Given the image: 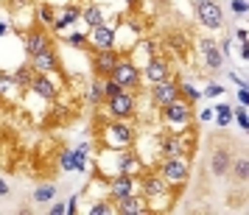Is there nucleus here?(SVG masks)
<instances>
[{"mask_svg":"<svg viewBox=\"0 0 249 215\" xmlns=\"http://www.w3.org/2000/svg\"><path fill=\"white\" fill-rule=\"evenodd\" d=\"M196 17H199V23L207 25V28H221L224 23V12H221V6L213 3V0H204L196 6Z\"/></svg>","mask_w":249,"mask_h":215,"instance_id":"1","label":"nucleus"},{"mask_svg":"<svg viewBox=\"0 0 249 215\" xmlns=\"http://www.w3.org/2000/svg\"><path fill=\"white\" fill-rule=\"evenodd\" d=\"M162 179L168 182V184H182V182L188 179V162H185V157H168L165 159V165H162Z\"/></svg>","mask_w":249,"mask_h":215,"instance_id":"2","label":"nucleus"},{"mask_svg":"<svg viewBox=\"0 0 249 215\" xmlns=\"http://www.w3.org/2000/svg\"><path fill=\"white\" fill-rule=\"evenodd\" d=\"M112 79L118 81L124 90H129V87H137V84H140V73H137V65H132V62L121 59V62L115 65V70H112Z\"/></svg>","mask_w":249,"mask_h":215,"instance_id":"3","label":"nucleus"},{"mask_svg":"<svg viewBox=\"0 0 249 215\" xmlns=\"http://www.w3.org/2000/svg\"><path fill=\"white\" fill-rule=\"evenodd\" d=\"M162 117L168 120L171 126H188V120H191V106H188V101H171L168 106H165V112H162Z\"/></svg>","mask_w":249,"mask_h":215,"instance_id":"4","label":"nucleus"},{"mask_svg":"<svg viewBox=\"0 0 249 215\" xmlns=\"http://www.w3.org/2000/svg\"><path fill=\"white\" fill-rule=\"evenodd\" d=\"M104 140H107V146L109 148H126L132 143V132L121 123H112L107 126V132H104Z\"/></svg>","mask_w":249,"mask_h":215,"instance_id":"5","label":"nucleus"},{"mask_svg":"<svg viewBox=\"0 0 249 215\" xmlns=\"http://www.w3.org/2000/svg\"><path fill=\"white\" fill-rule=\"evenodd\" d=\"M151 95H154V101H157L160 106H168L171 101H177V98H179V84H174V81H168V79L157 81Z\"/></svg>","mask_w":249,"mask_h":215,"instance_id":"6","label":"nucleus"},{"mask_svg":"<svg viewBox=\"0 0 249 215\" xmlns=\"http://www.w3.org/2000/svg\"><path fill=\"white\" fill-rule=\"evenodd\" d=\"M90 42L98 48V50H112L115 48V31L109 25H95V28H90Z\"/></svg>","mask_w":249,"mask_h":215,"instance_id":"7","label":"nucleus"},{"mask_svg":"<svg viewBox=\"0 0 249 215\" xmlns=\"http://www.w3.org/2000/svg\"><path fill=\"white\" fill-rule=\"evenodd\" d=\"M109 101V112L118 115V117H126V115L135 112V98L129 95V92H118V95H112V98H107Z\"/></svg>","mask_w":249,"mask_h":215,"instance_id":"8","label":"nucleus"},{"mask_svg":"<svg viewBox=\"0 0 249 215\" xmlns=\"http://www.w3.org/2000/svg\"><path fill=\"white\" fill-rule=\"evenodd\" d=\"M118 213L140 215V213H148V204H146V198H140V196H135V193H129V196H124V198H118Z\"/></svg>","mask_w":249,"mask_h":215,"instance_id":"9","label":"nucleus"},{"mask_svg":"<svg viewBox=\"0 0 249 215\" xmlns=\"http://www.w3.org/2000/svg\"><path fill=\"white\" fill-rule=\"evenodd\" d=\"M109 193H112L115 201H118V198H124V196H129V193H135V179H132V176H126V173H118V176L109 179Z\"/></svg>","mask_w":249,"mask_h":215,"instance_id":"10","label":"nucleus"},{"mask_svg":"<svg viewBox=\"0 0 249 215\" xmlns=\"http://www.w3.org/2000/svg\"><path fill=\"white\" fill-rule=\"evenodd\" d=\"M34 59V65L31 67L39 73V76H48V73H56L59 70V62H56V56H53V50L48 48V50H42V53H36V56H31Z\"/></svg>","mask_w":249,"mask_h":215,"instance_id":"11","label":"nucleus"},{"mask_svg":"<svg viewBox=\"0 0 249 215\" xmlns=\"http://www.w3.org/2000/svg\"><path fill=\"white\" fill-rule=\"evenodd\" d=\"M146 79L148 81H165L168 79V62L165 59H148V65H146Z\"/></svg>","mask_w":249,"mask_h":215,"instance_id":"12","label":"nucleus"},{"mask_svg":"<svg viewBox=\"0 0 249 215\" xmlns=\"http://www.w3.org/2000/svg\"><path fill=\"white\" fill-rule=\"evenodd\" d=\"M48 36L42 34V31H31V34H25V53H31V56H36V53H42V50H48Z\"/></svg>","mask_w":249,"mask_h":215,"instance_id":"13","label":"nucleus"},{"mask_svg":"<svg viewBox=\"0 0 249 215\" xmlns=\"http://www.w3.org/2000/svg\"><path fill=\"white\" fill-rule=\"evenodd\" d=\"M118 62H121V56L115 53V48H112V50H98V56H95V67H98V73L112 76V70H115Z\"/></svg>","mask_w":249,"mask_h":215,"instance_id":"14","label":"nucleus"},{"mask_svg":"<svg viewBox=\"0 0 249 215\" xmlns=\"http://www.w3.org/2000/svg\"><path fill=\"white\" fill-rule=\"evenodd\" d=\"M143 193H146V198L165 196V193H168V182L160 179V176H146V179H143Z\"/></svg>","mask_w":249,"mask_h":215,"instance_id":"15","label":"nucleus"},{"mask_svg":"<svg viewBox=\"0 0 249 215\" xmlns=\"http://www.w3.org/2000/svg\"><path fill=\"white\" fill-rule=\"evenodd\" d=\"M31 90H34L39 98H45V101L56 98V87H53V81H48V76H36V79L31 81Z\"/></svg>","mask_w":249,"mask_h":215,"instance_id":"16","label":"nucleus"},{"mask_svg":"<svg viewBox=\"0 0 249 215\" xmlns=\"http://www.w3.org/2000/svg\"><path fill=\"white\" fill-rule=\"evenodd\" d=\"M202 45V53H204V59H207V67H221V50H215V42L213 39H202L199 42Z\"/></svg>","mask_w":249,"mask_h":215,"instance_id":"17","label":"nucleus"},{"mask_svg":"<svg viewBox=\"0 0 249 215\" xmlns=\"http://www.w3.org/2000/svg\"><path fill=\"white\" fill-rule=\"evenodd\" d=\"M227 170H230V154H227L224 148H218L213 154V173L215 176H224Z\"/></svg>","mask_w":249,"mask_h":215,"instance_id":"18","label":"nucleus"},{"mask_svg":"<svg viewBox=\"0 0 249 215\" xmlns=\"http://www.w3.org/2000/svg\"><path fill=\"white\" fill-rule=\"evenodd\" d=\"M140 170H143L140 159L132 157V154H121V173H126V176H135V173H140Z\"/></svg>","mask_w":249,"mask_h":215,"instance_id":"19","label":"nucleus"},{"mask_svg":"<svg viewBox=\"0 0 249 215\" xmlns=\"http://www.w3.org/2000/svg\"><path fill=\"white\" fill-rule=\"evenodd\" d=\"M84 23L90 25V28H95V25H104V14L98 6H90L87 12H84Z\"/></svg>","mask_w":249,"mask_h":215,"instance_id":"20","label":"nucleus"},{"mask_svg":"<svg viewBox=\"0 0 249 215\" xmlns=\"http://www.w3.org/2000/svg\"><path fill=\"white\" fill-rule=\"evenodd\" d=\"M76 17H79V12H76V9H65V14H62L59 20H53V28H56V31L68 28L70 23H76Z\"/></svg>","mask_w":249,"mask_h":215,"instance_id":"21","label":"nucleus"},{"mask_svg":"<svg viewBox=\"0 0 249 215\" xmlns=\"http://www.w3.org/2000/svg\"><path fill=\"white\" fill-rule=\"evenodd\" d=\"M53 193H56L53 184H39L36 193H34V198H36V201H51V198H53Z\"/></svg>","mask_w":249,"mask_h":215,"instance_id":"22","label":"nucleus"},{"mask_svg":"<svg viewBox=\"0 0 249 215\" xmlns=\"http://www.w3.org/2000/svg\"><path fill=\"white\" fill-rule=\"evenodd\" d=\"M247 176H249V159H247V157H241V159L235 162V179H238V182H244Z\"/></svg>","mask_w":249,"mask_h":215,"instance_id":"23","label":"nucleus"},{"mask_svg":"<svg viewBox=\"0 0 249 215\" xmlns=\"http://www.w3.org/2000/svg\"><path fill=\"white\" fill-rule=\"evenodd\" d=\"M213 112H218V117H215V120H218V126H227L230 120H232V109H230L227 103H221V106H218V109H213Z\"/></svg>","mask_w":249,"mask_h":215,"instance_id":"24","label":"nucleus"},{"mask_svg":"<svg viewBox=\"0 0 249 215\" xmlns=\"http://www.w3.org/2000/svg\"><path fill=\"white\" fill-rule=\"evenodd\" d=\"M179 92H182V95H185V98H188V101H199V98H202V92H199V90H196V87H191V84H182V87H179Z\"/></svg>","mask_w":249,"mask_h":215,"instance_id":"25","label":"nucleus"},{"mask_svg":"<svg viewBox=\"0 0 249 215\" xmlns=\"http://www.w3.org/2000/svg\"><path fill=\"white\" fill-rule=\"evenodd\" d=\"M118 92H124V87H121L115 79H109L107 84H104V95H107V98H112V95H118Z\"/></svg>","mask_w":249,"mask_h":215,"instance_id":"26","label":"nucleus"},{"mask_svg":"<svg viewBox=\"0 0 249 215\" xmlns=\"http://www.w3.org/2000/svg\"><path fill=\"white\" fill-rule=\"evenodd\" d=\"M109 213H115V207L112 204H92V210H90V215H109Z\"/></svg>","mask_w":249,"mask_h":215,"instance_id":"27","label":"nucleus"},{"mask_svg":"<svg viewBox=\"0 0 249 215\" xmlns=\"http://www.w3.org/2000/svg\"><path fill=\"white\" fill-rule=\"evenodd\" d=\"M14 81H17V84H31V81H34V76H31V70H28V67H23V70H17Z\"/></svg>","mask_w":249,"mask_h":215,"instance_id":"28","label":"nucleus"},{"mask_svg":"<svg viewBox=\"0 0 249 215\" xmlns=\"http://www.w3.org/2000/svg\"><path fill=\"white\" fill-rule=\"evenodd\" d=\"M39 20L45 25H53V12H51L48 6H39Z\"/></svg>","mask_w":249,"mask_h":215,"instance_id":"29","label":"nucleus"},{"mask_svg":"<svg viewBox=\"0 0 249 215\" xmlns=\"http://www.w3.org/2000/svg\"><path fill=\"white\" fill-rule=\"evenodd\" d=\"M14 84H17L14 79H6V76H0V92H9V90H14Z\"/></svg>","mask_w":249,"mask_h":215,"instance_id":"30","label":"nucleus"},{"mask_svg":"<svg viewBox=\"0 0 249 215\" xmlns=\"http://www.w3.org/2000/svg\"><path fill=\"white\" fill-rule=\"evenodd\" d=\"M90 98H92V103H98L104 98V87H98V84H92V90H90Z\"/></svg>","mask_w":249,"mask_h":215,"instance_id":"31","label":"nucleus"},{"mask_svg":"<svg viewBox=\"0 0 249 215\" xmlns=\"http://www.w3.org/2000/svg\"><path fill=\"white\" fill-rule=\"evenodd\" d=\"M235 117H238V123H241V129H249V117H247V112H244V109H238Z\"/></svg>","mask_w":249,"mask_h":215,"instance_id":"32","label":"nucleus"},{"mask_svg":"<svg viewBox=\"0 0 249 215\" xmlns=\"http://www.w3.org/2000/svg\"><path fill=\"white\" fill-rule=\"evenodd\" d=\"M221 87H218V84H210V87H207V90H204V95H210V98H215V95H221Z\"/></svg>","mask_w":249,"mask_h":215,"instance_id":"33","label":"nucleus"},{"mask_svg":"<svg viewBox=\"0 0 249 215\" xmlns=\"http://www.w3.org/2000/svg\"><path fill=\"white\" fill-rule=\"evenodd\" d=\"M232 9H235L238 14H244V12L249 9V6H247V0H232Z\"/></svg>","mask_w":249,"mask_h":215,"instance_id":"34","label":"nucleus"},{"mask_svg":"<svg viewBox=\"0 0 249 215\" xmlns=\"http://www.w3.org/2000/svg\"><path fill=\"white\" fill-rule=\"evenodd\" d=\"M84 42H87V36L84 34H73L70 36V45H84Z\"/></svg>","mask_w":249,"mask_h":215,"instance_id":"35","label":"nucleus"},{"mask_svg":"<svg viewBox=\"0 0 249 215\" xmlns=\"http://www.w3.org/2000/svg\"><path fill=\"white\" fill-rule=\"evenodd\" d=\"M51 213H53V215H65V213H68V204H53V207H51Z\"/></svg>","mask_w":249,"mask_h":215,"instance_id":"36","label":"nucleus"},{"mask_svg":"<svg viewBox=\"0 0 249 215\" xmlns=\"http://www.w3.org/2000/svg\"><path fill=\"white\" fill-rule=\"evenodd\" d=\"M238 98H241V103H249V92H247V87H241V90H238Z\"/></svg>","mask_w":249,"mask_h":215,"instance_id":"37","label":"nucleus"},{"mask_svg":"<svg viewBox=\"0 0 249 215\" xmlns=\"http://www.w3.org/2000/svg\"><path fill=\"white\" fill-rule=\"evenodd\" d=\"M23 6H28V0H12V9H23Z\"/></svg>","mask_w":249,"mask_h":215,"instance_id":"38","label":"nucleus"},{"mask_svg":"<svg viewBox=\"0 0 249 215\" xmlns=\"http://www.w3.org/2000/svg\"><path fill=\"white\" fill-rule=\"evenodd\" d=\"M238 42H247V39H249V34H247V31H244V28H241V31H238Z\"/></svg>","mask_w":249,"mask_h":215,"instance_id":"39","label":"nucleus"},{"mask_svg":"<svg viewBox=\"0 0 249 215\" xmlns=\"http://www.w3.org/2000/svg\"><path fill=\"white\" fill-rule=\"evenodd\" d=\"M199 117H202V120H210V117H213V109H204V112L199 115Z\"/></svg>","mask_w":249,"mask_h":215,"instance_id":"40","label":"nucleus"},{"mask_svg":"<svg viewBox=\"0 0 249 215\" xmlns=\"http://www.w3.org/2000/svg\"><path fill=\"white\" fill-rule=\"evenodd\" d=\"M6 193H9V184H6V182L0 179V196H6Z\"/></svg>","mask_w":249,"mask_h":215,"instance_id":"41","label":"nucleus"},{"mask_svg":"<svg viewBox=\"0 0 249 215\" xmlns=\"http://www.w3.org/2000/svg\"><path fill=\"white\" fill-rule=\"evenodd\" d=\"M6 31H9V25H6V23H0V36L6 34Z\"/></svg>","mask_w":249,"mask_h":215,"instance_id":"42","label":"nucleus"},{"mask_svg":"<svg viewBox=\"0 0 249 215\" xmlns=\"http://www.w3.org/2000/svg\"><path fill=\"white\" fill-rule=\"evenodd\" d=\"M135 3H137V0H129V6H135Z\"/></svg>","mask_w":249,"mask_h":215,"instance_id":"43","label":"nucleus"},{"mask_svg":"<svg viewBox=\"0 0 249 215\" xmlns=\"http://www.w3.org/2000/svg\"><path fill=\"white\" fill-rule=\"evenodd\" d=\"M193 3H196V6H199V3H204V0H193Z\"/></svg>","mask_w":249,"mask_h":215,"instance_id":"44","label":"nucleus"},{"mask_svg":"<svg viewBox=\"0 0 249 215\" xmlns=\"http://www.w3.org/2000/svg\"><path fill=\"white\" fill-rule=\"evenodd\" d=\"M160 3H168V0H160Z\"/></svg>","mask_w":249,"mask_h":215,"instance_id":"45","label":"nucleus"}]
</instances>
